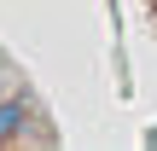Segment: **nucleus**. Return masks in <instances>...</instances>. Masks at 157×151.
Masks as SVG:
<instances>
[{
  "mask_svg": "<svg viewBox=\"0 0 157 151\" xmlns=\"http://www.w3.org/2000/svg\"><path fill=\"white\" fill-rule=\"evenodd\" d=\"M17 122H29V99H23V93H17V99H0V145L17 140Z\"/></svg>",
  "mask_w": 157,
  "mask_h": 151,
  "instance_id": "obj_1",
  "label": "nucleus"
}]
</instances>
